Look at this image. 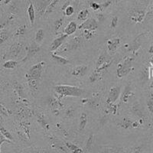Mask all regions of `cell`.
I'll return each instance as SVG.
<instances>
[{
    "label": "cell",
    "instance_id": "1",
    "mask_svg": "<svg viewBox=\"0 0 153 153\" xmlns=\"http://www.w3.org/2000/svg\"><path fill=\"white\" fill-rule=\"evenodd\" d=\"M54 91L58 94V99L65 97H80L84 91L78 87L70 85H57L54 87Z\"/></svg>",
    "mask_w": 153,
    "mask_h": 153
},
{
    "label": "cell",
    "instance_id": "2",
    "mask_svg": "<svg viewBox=\"0 0 153 153\" xmlns=\"http://www.w3.org/2000/svg\"><path fill=\"white\" fill-rule=\"evenodd\" d=\"M45 65V61L39 62L29 69L28 73L25 74V78H33L37 80H41L42 72H43V66Z\"/></svg>",
    "mask_w": 153,
    "mask_h": 153
},
{
    "label": "cell",
    "instance_id": "3",
    "mask_svg": "<svg viewBox=\"0 0 153 153\" xmlns=\"http://www.w3.org/2000/svg\"><path fill=\"white\" fill-rule=\"evenodd\" d=\"M120 87L118 86H115V87H112L110 89V93H109V96L106 100V103L107 104H110V103H115L117 100L120 97Z\"/></svg>",
    "mask_w": 153,
    "mask_h": 153
},
{
    "label": "cell",
    "instance_id": "4",
    "mask_svg": "<svg viewBox=\"0 0 153 153\" xmlns=\"http://www.w3.org/2000/svg\"><path fill=\"white\" fill-rule=\"evenodd\" d=\"M39 51H40V47L35 42H32L31 43V45H30V46H28V48H27V54L22 61L25 62L27 60L30 59L31 57H33L34 55H35Z\"/></svg>",
    "mask_w": 153,
    "mask_h": 153
},
{
    "label": "cell",
    "instance_id": "5",
    "mask_svg": "<svg viewBox=\"0 0 153 153\" xmlns=\"http://www.w3.org/2000/svg\"><path fill=\"white\" fill-rule=\"evenodd\" d=\"M98 27V24L94 19H87L86 21L82 23L79 26V29H87V30H91V31H95L97 30Z\"/></svg>",
    "mask_w": 153,
    "mask_h": 153
},
{
    "label": "cell",
    "instance_id": "6",
    "mask_svg": "<svg viewBox=\"0 0 153 153\" xmlns=\"http://www.w3.org/2000/svg\"><path fill=\"white\" fill-rule=\"evenodd\" d=\"M134 68H132L130 65H126L123 62L120 63L118 65V67H117V76H118V77H123L125 75L128 74L129 72L132 71V70Z\"/></svg>",
    "mask_w": 153,
    "mask_h": 153
},
{
    "label": "cell",
    "instance_id": "7",
    "mask_svg": "<svg viewBox=\"0 0 153 153\" xmlns=\"http://www.w3.org/2000/svg\"><path fill=\"white\" fill-rule=\"evenodd\" d=\"M68 35L65 34V35H62L60 37H58V38H55V39L52 42V43L51 44V45H50L51 51H54L57 50V49L59 48L61 46V45L64 43L65 39L68 38Z\"/></svg>",
    "mask_w": 153,
    "mask_h": 153
},
{
    "label": "cell",
    "instance_id": "8",
    "mask_svg": "<svg viewBox=\"0 0 153 153\" xmlns=\"http://www.w3.org/2000/svg\"><path fill=\"white\" fill-rule=\"evenodd\" d=\"M22 48V44L19 43V42H16L9 48V55L12 57H19L20 54H21Z\"/></svg>",
    "mask_w": 153,
    "mask_h": 153
},
{
    "label": "cell",
    "instance_id": "9",
    "mask_svg": "<svg viewBox=\"0 0 153 153\" xmlns=\"http://www.w3.org/2000/svg\"><path fill=\"white\" fill-rule=\"evenodd\" d=\"M32 114H33V112L27 105L20 108V110L17 113L18 117L22 120H25L26 118L31 117Z\"/></svg>",
    "mask_w": 153,
    "mask_h": 153
},
{
    "label": "cell",
    "instance_id": "10",
    "mask_svg": "<svg viewBox=\"0 0 153 153\" xmlns=\"http://www.w3.org/2000/svg\"><path fill=\"white\" fill-rule=\"evenodd\" d=\"M145 17V12L142 10L133 11L130 14L131 21L133 22H142Z\"/></svg>",
    "mask_w": 153,
    "mask_h": 153
},
{
    "label": "cell",
    "instance_id": "11",
    "mask_svg": "<svg viewBox=\"0 0 153 153\" xmlns=\"http://www.w3.org/2000/svg\"><path fill=\"white\" fill-rule=\"evenodd\" d=\"M87 70V67L86 65H79V66H76V68H74L71 72V74L76 77H80V76L85 75Z\"/></svg>",
    "mask_w": 153,
    "mask_h": 153
},
{
    "label": "cell",
    "instance_id": "12",
    "mask_svg": "<svg viewBox=\"0 0 153 153\" xmlns=\"http://www.w3.org/2000/svg\"><path fill=\"white\" fill-rule=\"evenodd\" d=\"M120 43V38H116L113 39H110L107 41V48L109 51L114 52L116 49L117 48L118 45Z\"/></svg>",
    "mask_w": 153,
    "mask_h": 153
},
{
    "label": "cell",
    "instance_id": "13",
    "mask_svg": "<svg viewBox=\"0 0 153 153\" xmlns=\"http://www.w3.org/2000/svg\"><path fill=\"white\" fill-rule=\"evenodd\" d=\"M133 92H132V89L129 87V85L126 86L125 87V90H124L123 93L122 94V97H121V100L123 102V103H127L128 100L132 97L133 96Z\"/></svg>",
    "mask_w": 153,
    "mask_h": 153
},
{
    "label": "cell",
    "instance_id": "14",
    "mask_svg": "<svg viewBox=\"0 0 153 153\" xmlns=\"http://www.w3.org/2000/svg\"><path fill=\"white\" fill-rule=\"evenodd\" d=\"M26 80L28 81V87H29L31 93L32 94H35L38 91V82L39 81L33 78H27Z\"/></svg>",
    "mask_w": 153,
    "mask_h": 153
},
{
    "label": "cell",
    "instance_id": "15",
    "mask_svg": "<svg viewBox=\"0 0 153 153\" xmlns=\"http://www.w3.org/2000/svg\"><path fill=\"white\" fill-rule=\"evenodd\" d=\"M20 127L22 128L24 133L26 134L28 139H30V129H31V124L27 120H23L20 123Z\"/></svg>",
    "mask_w": 153,
    "mask_h": 153
},
{
    "label": "cell",
    "instance_id": "16",
    "mask_svg": "<svg viewBox=\"0 0 153 153\" xmlns=\"http://www.w3.org/2000/svg\"><path fill=\"white\" fill-rule=\"evenodd\" d=\"M27 13H28V18H29L30 22H31V25H33L34 23H35V8H34L33 4L30 2L29 6L27 9Z\"/></svg>",
    "mask_w": 153,
    "mask_h": 153
},
{
    "label": "cell",
    "instance_id": "17",
    "mask_svg": "<svg viewBox=\"0 0 153 153\" xmlns=\"http://www.w3.org/2000/svg\"><path fill=\"white\" fill-rule=\"evenodd\" d=\"M51 58H52V59L54 60L56 63L59 64V65H66L70 63L69 60L66 59V58H65V57H61V56H59L58 54H51Z\"/></svg>",
    "mask_w": 153,
    "mask_h": 153
},
{
    "label": "cell",
    "instance_id": "18",
    "mask_svg": "<svg viewBox=\"0 0 153 153\" xmlns=\"http://www.w3.org/2000/svg\"><path fill=\"white\" fill-rule=\"evenodd\" d=\"M48 105L52 108L53 110L58 109L60 107H63V104L60 102V100L55 99V98L50 97L48 99Z\"/></svg>",
    "mask_w": 153,
    "mask_h": 153
},
{
    "label": "cell",
    "instance_id": "19",
    "mask_svg": "<svg viewBox=\"0 0 153 153\" xmlns=\"http://www.w3.org/2000/svg\"><path fill=\"white\" fill-rule=\"evenodd\" d=\"M76 28H77V25H76V23L74 22H71L67 25L66 28L65 30V33L68 35H72V34H74L76 31Z\"/></svg>",
    "mask_w": 153,
    "mask_h": 153
},
{
    "label": "cell",
    "instance_id": "20",
    "mask_svg": "<svg viewBox=\"0 0 153 153\" xmlns=\"http://www.w3.org/2000/svg\"><path fill=\"white\" fill-rule=\"evenodd\" d=\"M13 86H14V90L17 95L20 98H22L23 95H24V87H23V86L19 84L18 81H15Z\"/></svg>",
    "mask_w": 153,
    "mask_h": 153
},
{
    "label": "cell",
    "instance_id": "21",
    "mask_svg": "<svg viewBox=\"0 0 153 153\" xmlns=\"http://www.w3.org/2000/svg\"><path fill=\"white\" fill-rule=\"evenodd\" d=\"M102 78V72L99 71L97 70H94V71L91 74V75L89 77V80L91 83H94V82L97 81L100 79Z\"/></svg>",
    "mask_w": 153,
    "mask_h": 153
},
{
    "label": "cell",
    "instance_id": "22",
    "mask_svg": "<svg viewBox=\"0 0 153 153\" xmlns=\"http://www.w3.org/2000/svg\"><path fill=\"white\" fill-rule=\"evenodd\" d=\"M82 45V38L81 36H76L73 38L71 42V48L76 49Z\"/></svg>",
    "mask_w": 153,
    "mask_h": 153
},
{
    "label": "cell",
    "instance_id": "23",
    "mask_svg": "<svg viewBox=\"0 0 153 153\" xmlns=\"http://www.w3.org/2000/svg\"><path fill=\"white\" fill-rule=\"evenodd\" d=\"M65 145H66L67 147H68V148L69 149L71 150L72 152H74V153H82V152H84V151H83L81 149H80L78 146H76V145L73 144V143H68V142H66V143H65Z\"/></svg>",
    "mask_w": 153,
    "mask_h": 153
},
{
    "label": "cell",
    "instance_id": "24",
    "mask_svg": "<svg viewBox=\"0 0 153 153\" xmlns=\"http://www.w3.org/2000/svg\"><path fill=\"white\" fill-rule=\"evenodd\" d=\"M38 122L41 124L42 127L45 129H48V124L47 123V121L45 120V115L42 113H39L38 115Z\"/></svg>",
    "mask_w": 153,
    "mask_h": 153
},
{
    "label": "cell",
    "instance_id": "25",
    "mask_svg": "<svg viewBox=\"0 0 153 153\" xmlns=\"http://www.w3.org/2000/svg\"><path fill=\"white\" fill-rule=\"evenodd\" d=\"M87 123V116L85 113H82L80 117V124H79V127H80V130H83L85 128L86 125Z\"/></svg>",
    "mask_w": 153,
    "mask_h": 153
},
{
    "label": "cell",
    "instance_id": "26",
    "mask_svg": "<svg viewBox=\"0 0 153 153\" xmlns=\"http://www.w3.org/2000/svg\"><path fill=\"white\" fill-rule=\"evenodd\" d=\"M132 121L129 118H124L123 120V121L119 124L120 127H122L123 129H129V128H131L132 127Z\"/></svg>",
    "mask_w": 153,
    "mask_h": 153
},
{
    "label": "cell",
    "instance_id": "27",
    "mask_svg": "<svg viewBox=\"0 0 153 153\" xmlns=\"http://www.w3.org/2000/svg\"><path fill=\"white\" fill-rule=\"evenodd\" d=\"M58 2H59V0H53L52 2L48 5V7L46 8L45 12V15L46 16H48V15L50 14L51 12H52V11L54 10V8L56 7V5H57V3Z\"/></svg>",
    "mask_w": 153,
    "mask_h": 153
},
{
    "label": "cell",
    "instance_id": "28",
    "mask_svg": "<svg viewBox=\"0 0 153 153\" xmlns=\"http://www.w3.org/2000/svg\"><path fill=\"white\" fill-rule=\"evenodd\" d=\"M18 62L17 61H12V60H9V61H7L6 62H5L3 64V68H5V69H14L17 67Z\"/></svg>",
    "mask_w": 153,
    "mask_h": 153
},
{
    "label": "cell",
    "instance_id": "29",
    "mask_svg": "<svg viewBox=\"0 0 153 153\" xmlns=\"http://www.w3.org/2000/svg\"><path fill=\"white\" fill-rule=\"evenodd\" d=\"M26 30H27V26L25 25H20V26L17 28V30L15 31V33L13 35H14L15 37H17V36H20V35H25V33Z\"/></svg>",
    "mask_w": 153,
    "mask_h": 153
},
{
    "label": "cell",
    "instance_id": "30",
    "mask_svg": "<svg viewBox=\"0 0 153 153\" xmlns=\"http://www.w3.org/2000/svg\"><path fill=\"white\" fill-rule=\"evenodd\" d=\"M88 16H89V11L87 9H84V10L80 11V13L78 14V17L77 19L80 21H86L87 19H88Z\"/></svg>",
    "mask_w": 153,
    "mask_h": 153
},
{
    "label": "cell",
    "instance_id": "31",
    "mask_svg": "<svg viewBox=\"0 0 153 153\" xmlns=\"http://www.w3.org/2000/svg\"><path fill=\"white\" fill-rule=\"evenodd\" d=\"M44 36H45V35H44L43 29H38L37 31L36 34H35V38L36 43H41L42 42V40H43Z\"/></svg>",
    "mask_w": 153,
    "mask_h": 153
},
{
    "label": "cell",
    "instance_id": "32",
    "mask_svg": "<svg viewBox=\"0 0 153 153\" xmlns=\"http://www.w3.org/2000/svg\"><path fill=\"white\" fill-rule=\"evenodd\" d=\"M108 105V111L110 112V113L113 115H116L117 113H118V105L115 104L114 103H110V104H107Z\"/></svg>",
    "mask_w": 153,
    "mask_h": 153
},
{
    "label": "cell",
    "instance_id": "33",
    "mask_svg": "<svg viewBox=\"0 0 153 153\" xmlns=\"http://www.w3.org/2000/svg\"><path fill=\"white\" fill-rule=\"evenodd\" d=\"M1 129V134H2V135H3L5 138H7V139H10V140H12V141L13 140V136H12V134H11L10 132L7 130V129H5V127H3L2 126H1V129Z\"/></svg>",
    "mask_w": 153,
    "mask_h": 153
},
{
    "label": "cell",
    "instance_id": "34",
    "mask_svg": "<svg viewBox=\"0 0 153 153\" xmlns=\"http://www.w3.org/2000/svg\"><path fill=\"white\" fill-rule=\"evenodd\" d=\"M93 142H94V135H90L87 140V143H86L85 145V149L87 151H89V150L91 149V146H92Z\"/></svg>",
    "mask_w": 153,
    "mask_h": 153
},
{
    "label": "cell",
    "instance_id": "35",
    "mask_svg": "<svg viewBox=\"0 0 153 153\" xmlns=\"http://www.w3.org/2000/svg\"><path fill=\"white\" fill-rule=\"evenodd\" d=\"M111 64H112V61H106L104 63H103V65H101V66H100L99 68H97V70L100 72H103V71L107 69V68L111 65Z\"/></svg>",
    "mask_w": 153,
    "mask_h": 153
},
{
    "label": "cell",
    "instance_id": "36",
    "mask_svg": "<svg viewBox=\"0 0 153 153\" xmlns=\"http://www.w3.org/2000/svg\"><path fill=\"white\" fill-rule=\"evenodd\" d=\"M63 22H64V19L63 18H59L58 19H57L55 22H54V30L57 32L58 30L61 28V27L62 26Z\"/></svg>",
    "mask_w": 153,
    "mask_h": 153
},
{
    "label": "cell",
    "instance_id": "37",
    "mask_svg": "<svg viewBox=\"0 0 153 153\" xmlns=\"http://www.w3.org/2000/svg\"><path fill=\"white\" fill-rule=\"evenodd\" d=\"M94 32H95V31H91V30L84 29V35L87 40H90V39H91V38L94 37Z\"/></svg>",
    "mask_w": 153,
    "mask_h": 153
},
{
    "label": "cell",
    "instance_id": "38",
    "mask_svg": "<svg viewBox=\"0 0 153 153\" xmlns=\"http://www.w3.org/2000/svg\"><path fill=\"white\" fill-rule=\"evenodd\" d=\"M74 9L71 5H68V7L64 10V14L66 16H71L74 14Z\"/></svg>",
    "mask_w": 153,
    "mask_h": 153
},
{
    "label": "cell",
    "instance_id": "39",
    "mask_svg": "<svg viewBox=\"0 0 153 153\" xmlns=\"http://www.w3.org/2000/svg\"><path fill=\"white\" fill-rule=\"evenodd\" d=\"M0 110H1V113L3 115H5V116H9V115L12 114V111L11 110H9V109H8L7 107H5L4 105H2V103H1V105H0Z\"/></svg>",
    "mask_w": 153,
    "mask_h": 153
},
{
    "label": "cell",
    "instance_id": "40",
    "mask_svg": "<svg viewBox=\"0 0 153 153\" xmlns=\"http://www.w3.org/2000/svg\"><path fill=\"white\" fill-rule=\"evenodd\" d=\"M8 38H9V35H8L7 31H5V30H3V31H2V30H1V35H0L1 41H0V44H2V42H5Z\"/></svg>",
    "mask_w": 153,
    "mask_h": 153
},
{
    "label": "cell",
    "instance_id": "41",
    "mask_svg": "<svg viewBox=\"0 0 153 153\" xmlns=\"http://www.w3.org/2000/svg\"><path fill=\"white\" fill-rule=\"evenodd\" d=\"M105 61H106V57H105V55H103V54H101V55L98 57L97 61V67L99 68L100 66H101V65H103Z\"/></svg>",
    "mask_w": 153,
    "mask_h": 153
},
{
    "label": "cell",
    "instance_id": "42",
    "mask_svg": "<svg viewBox=\"0 0 153 153\" xmlns=\"http://www.w3.org/2000/svg\"><path fill=\"white\" fill-rule=\"evenodd\" d=\"M87 103L92 108H97L99 106V102L97 100H88Z\"/></svg>",
    "mask_w": 153,
    "mask_h": 153
},
{
    "label": "cell",
    "instance_id": "43",
    "mask_svg": "<svg viewBox=\"0 0 153 153\" xmlns=\"http://www.w3.org/2000/svg\"><path fill=\"white\" fill-rule=\"evenodd\" d=\"M74 115V108L73 106H71V107L68 108V110H66V113H65V117L67 118H71V117H73Z\"/></svg>",
    "mask_w": 153,
    "mask_h": 153
},
{
    "label": "cell",
    "instance_id": "44",
    "mask_svg": "<svg viewBox=\"0 0 153 153\" xmlns=\"http://www.w3.org/2000/svg\"><path fill=\"white\" fill-rule=\"evenodd\" d=\"M118 17L117 16H114V17L112 19L111 21V25H110V26H111L112 28H115L117 27V24H118Z\"/></svg>",
    "mask_w": 153,
    "mask_h": 153
},
{
    "label": "cell",
    "instance_id": "45",
    "mask_svg": "<svg viewBox=\"0 0 153 153\" xmlns=\"http://www.w3.org/2000/svg\"><path fill=\"white\" fill-rule=\"evenodd\" d=\"M126 152H141V147H133V148L129 149H126Z\"/></svg>",
    "mask_w": 153,
    "mask_h": 153
},
{
    "label": "cell",
    "instance_id": "46",
    "mask_svg": "<svg viewBox=\"0 0 153 153\" xmlns=\"http://www.w3.org/2000/svg\"><path fill=\"white\" fill-rule=\"evenodd\" d=\"M147 107H148L150 113L153 114V100H152L149 99L148 101H147Z\"/></svg>",
    "mask_w": 153,
    "mask_h": 153
},
{
    "label": "cell",
    "instance_id": "47",
    "mask_svg": "<svg viewBox=\"0 0 153 153\" xmlns=\"http://www.w3.org/2000/svg\"><path fill=\"white\" fill-rule=\"evenodd\" d=\"M91 9H93V10H98V9H100V5H99L98 3H97V2H91Z\"/></svg>",
    "mask_w": 153,
    "mask_h": 153
},
{
    "label": "cell",
    "instance_id": "48",
    "mask_svg": "<svg viewBox=\"0 0 153 153\" xmlns=\"http://www.w3.org/2000/svg\"><path fill=\"white\" fill-rule=\"evenodd\" d=\"M11 141L12 140L7 139V138H5L3 135L1 134V136H0V143H1V145H2V143H5V142H6L8 143H11Z\"/></svg>",
    "mask_w": 153,
    "mask_h": 153
},
{
    "label": "cell",
    "instance_id": "49",
    "mask_svg": "<svg viewBox=\"0 0 153 153\" xmlns=\"http://www.w3.org/2000/svg\"><path fill=\"white\" fill-rule=\"evenodd\" d=\"M98 18V21L99 22H103L104 20V16H103V14H101V13H99V14L97 15Z\"/></svg>",
    "mask_w": 153,
    "mask_h": 153
},
{
    "label": "cell",
    "instance_id": "50",
    "mask_svg": "<svg viewBox=\"0 0 153 153\" xmlns=\"http://www.w3.org/2000/svg\"><path fill=\"white\" fill-rule=\"evenodd\" d=\"M110 3H111V2H110V1H109V2H104V3H103V4H102V5H100V6H102V7H103V9H106V7H108V6H109V5H110Z\"/></svg>",
    "mask_w": 153,
    "mask_h": 153
},
{
    "label": "cell",
    "instance_id": "51",
    "mask_svg": "<svg viewBox=\"0 0 153 153\" xmlns=\"http://www.w3.org/2000/svg\"><path fill=\"white\" fill-rule=\"evenodd\" d=\"M139 123L137 122V121H135V122L132 123V128H137L139 126Z\"/></svg>",
    "mask_w": 153,
    "mask_h": 153
},
{
    "label": "cell",
    "instance_id": "52",
    "mask_svg": "<svg viewBox=\"0 0 153 153\" xmlns=\"http://www.w3.org/2000/svg\"><path fill=\"white\" fill-rule=\"evenodd\" d=\"M149 52L150 54H152V53H153V44H152V45L150 47L149 50Z\"/></svg>",
    "mask_w": 153,
    "mask_h": 153
},
{
    "label": "cell",
    "instance_id": "53",
    "mask_svg": "<svg viewBox=\"0 0 153 153\" xmlns=\"http://www.w3.org/2000/svg\"><path fill=\"white\" fill-rule=\"evenodd\" d=\"M149 98H150V100H153V91H152V92H151V94H150Z\"/></svg>",
    "mask_w": 153,
    "mask_h": 153
},
{
    "label": "cell",
    "instance_id": "54",
    "mask_svg": "<svg viewBox=\"0 0 153 153\" xmlns=\"http://www.w3.org/2000/svg\"><path fill=\"white\" fill-rule=\"evenodd\" d=\"M11 0H5V4H7V3H9V2H10Z\"/></svg>",
    "mask_w": 153,
    "mask_h": 153
},
{
    "label": "cell",
    "instance_id": "55",
    "mask_svg": "<svg viewBox=\"0 0 153 153\" xmlns=\"http://www.w3.org/2000/svg\"><path fill=\"white\" fill-rule=\"evenodd\" d=\"M150 87H151V88H153V80H152V84H151V86H150Z\"/></svg>",
    "mask_w": 153,
    "mask_h": 153
}]
</instances>
